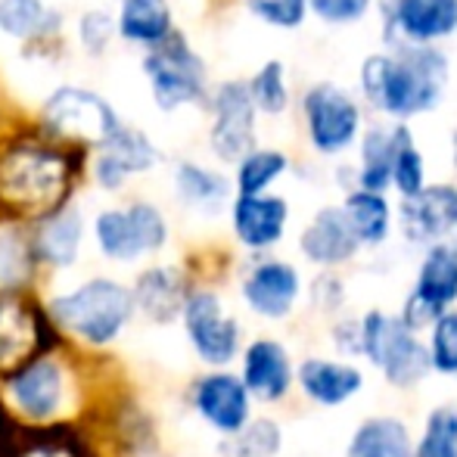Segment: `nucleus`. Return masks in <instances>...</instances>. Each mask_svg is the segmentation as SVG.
Wrapping results in <instances>:
<instances>
[{
  "mask_svg": "<svg viewBox=\"0 0 457 457\" xmlns=\"http://www.w3.org/2000/svg\"><path fill=\"white\" fill-rule=\"evenodd\" d=\"M305 125L308 137H312L314 150L333 156V153H343L352 140L358 137V128H361V112H358V103L352 100L343 87L337 85H314L305 94Z\"/></svg>",
  "mask_w": 457,
  "mask_h": 457,
  "instance_id": "6e6552de",
  "label": "nucleus"
},
{
  "mask_svg": "<svg viewBox=\"0 0 457 457\" xmlns=\"http://www.w3.org/2000/svg\"><path fill=\"white\" fill-rule=\"evenodd\" d=\"M44 121L60 137L94 146H103L121 128L112 103L87 87H56L44 103Z\"/></svg>",
  "mask_w": 457,
  "mask_h": 457,
  "instance_id": "0eeeda50",
  "label": "nucleus"
},
{
  "mask_svg": "<svg viewBox=\"0 0 457 457\" xmlns=\"http://www.w3.org/2000/svg\"><path fill=\"white\" fill-rule=\"evenodd\" d=\"M454 165H457V134H454Z\"/></svg>",
  "mask_w": 457,
  "mask_h": 457,
  "instance_id": "ea45409f",
  "label": "nucleus"
},
{
  "mask_svg": "<svg viewBox=\"0 0 457 457\" xmlns=\"http://www.w3.org/2000/svg\"><path fill=\"white\" fill-rule=\"evenodd\" d=\"M249 96H253L255 109L265 115H280L289 106V91H287V72H283V62H265L259 72L249 81Z\"/></svg>",
  "mask_w": 457,
  "mask_h": 457,
  "instance_id": "2f4dec72",
  "label": "nucleus"
},
{
  "mask_svg": "<svg viewBox=\"0 0 457 457\" xmlns=\"http://www.w3.org/2000/svg\"><path fill=\"white\" fill-rule=\"evenodd\" d=\"M144 75L153 103L162 112L190 106V103L203 100L205 94V62L193 54V47L178 31H171L165 41L146 47Z\"/></svg>",
  "mask_w": 457,
  "mask_h": 457,
  "instance_id": "20e7f679",
  "label": "nucleus"
},
{
  "mask_svg": "<svg viewBox=\"0 0 457 457\" xmlns=\"http://www.w3.org/2000/svg\"><path fill=\"white\" fill-rule=\"evenodd\" d=\"M445 85L448 60L429 44L367 56L361 66L364 96L395 119H411L436 109L445 94Z\"/></svg>",
  "mask_w": 457,
  "mask_h": 457,
  "instance_id": "f257e3e1",
  "label": "nucleus"
},
{
  "mask_svg": "<svg viewBox=\"0 0 457 457\" xmlns=\"http://www.w3.org/2000/svg\"><path fill=\"white\" fill-rule=\"evenodd\" d=\"M75 181L69 153L22 140L0 156V205L22 218H47L62 209Z\"/></svg>",
  "mask_w": 457,
  "mask_h": 457,
  "instance_id": "f03ea898",
  "label": "nucleus"
},
{
  "mask_svg": "<svg viewBox=\"0 0 457 457\" xmlns=\"http://www.w3.org/2000/svg\"><path fill=\"white\" fill-rule=\"evenodd\" d=\"M349 457H411L408 429L395 417L367 420L352 439Z\"/></svg>",
  "mask_w": 457,
  "mask_h": 457,
  "instance_id": "c756f323",
  "label": "nucleus"
},
{
  "mask_svg": "<svg viewBox=\"0 0 457 457\" xmlns=\"http://www.w3.org/2000/svg\"><path fill=\"white\" fill-rule=\"evenodd\" d=\"M289 209L280 196L268 193H240L234 203V230L243 246L268 249L283 237Z\"/></svg>",
  "mask_w": 457,
  "mask_h": 457,
  "instance_id": "dca6fc26",
  "label": "nucleus"
},
{
  "mask_svg": "<svg viewBox=\"0 0 457 457\" xmlns=\"http://www.w3.org/2000/svg\"><path fill=\"white\" fill-rule=\"evenodd\" d=\"M255 103L243 81L218 85L212 100V150L224 162H240L255 146Z\"/></svg>",
  "mask_w": 457,
  "mask_h": 457,
  "instance_id": "1a4fd4ad",
  "label": "nucleus"
},
{
  "mask_svg": "<svg viewBox=\"0 0 457 457\" xmlns=\"http://www.w3.org/2000/svg\"><path fill=\"white\" fill-rule=\"evenodd\" d=\"M345 218H349L352 230H355L358 243H367V246H377L389 237V203L383 199V193L377 190H364L358 187L355 193H349L343 205Z\"/></svg>",
  "mask_w": 457,
  "mask_h": 457,
  "instance_id": "a878e982",
  "label": "nucleus"
},
{
  "mask_svg": "<svg viewBox=\"0 0 457 457\" xmlns=\"http://www.w3.org/2000/svg\"><path fill=\"white\" fill-rule=\"evenodd\" d=\"M12 408L25 414L29 420H47L62 408L66 398V377L56 361H35L12 370L10 386H6Z\"/></svg>",
  "mask_w": 457,
  "mask_h": 457,
  "instance_id": "ddd939ff",
  "label": "nucleus"
},
{
  "mask_svg": "<svg viewBox=\"0 0 457 457\" xmlns=\"http://www.w3.org/2000/svg\"><path fill=\"white\" fill-rule=\"evenodd\" d=\"M402 224L411 243H436L457 230V187L423 184L414 196H404Z\"/></svg>",
  "mask_w": 457,
  "mask_h": 457,
  "instance_id": "4468645a",
  "label": "nucleus"
},
{
  "mask_svg": "<svg viewBox=\"0 0 457 457\" xmlns=\"http://www.w3.org/2000/svg\"><path fill=\"white\" fill-rule=\"evenodd\" d=\"M414 457H457V414L452 408L433 411Z\"/></svg>",
  "mask_w": 457,
  "mask_h": 457,
  "instance_id": "473e14b6",
  "label": "nucleus"
},
{
  "mask_svg": "<svg viewBox=\"0 0 457 457\" xmlns=\"http://www.w3.org/2000/svg\"><path fill=\"white\" fill-rule=\"evenodd\" d=\"M404 128L395 131H386V128H370L361 140V181L364 190H377L383 193L392 181V159H395L398 140H402Z\"/></svg>",
  "mask_w": 457,
  "mask_h": 457,
  "instance_id": "bb28decb",
  "label": "nucleus"
},
{
  "mask_svg": "<svg viewBox=\"0 0 457 457\" xmlns=\"http://www.w3.org/2000/svg\"><path fill=\"white\" fill-rule=\"evenodd\" d=\"M159 162V150L153 140L137 128L121 125L106 144L100 146L96 156V184L103 190H119L131 175H144Z\"/></svg>",
  "mask_w": 457,
  "mask_h": 457,
  "instance_id": "2eb2a0df",
  "label": "nucleus"
},
{
  "mask_svg": "<svg viewBox=\"0 0 457 457\" xmlns=\"http://www.w3.org/2000/svg\"><path fill=\"white\" fill-rule=\"evenodd\" d=\"M243 295L265 318H283V314H289L295 295H299V274L283 262H265L246 277Z\"/></svg>",
  "mask_w": 457,
  "mask_h": 457,
  "instance_id": "412c9836",
  "label": "nucleus"
},
{
  "mask_svg": "<svg viewBox=\"0 0 457 457\" xmlns=\"http://www.w3.org/2000/svg\"><path fill=\"white\" fill-rule=\"evenodd\" d=\"M60 16L44 0H0V31L16 41H35L56 31Z\"/></svg>",
  "mask_w": 457,
  "mask_h": 457,
  "instance_id": "c85d7f7f",
  "label": "nucleus"
},
{
  "mask_svg": "<svg viewBox=\"0 0 457 457\" xmlns=\"http://www.w3.org/2000/svg\"><path fill=\"white\" fill-rule=\"evenodd\" d=\"M131 312H134L131 289L109 280V277L87 280L79 289H72L66 295H56L50 302V314L66 330H72L75 337L87 339L94 345L112 343L125 330L128 320H131Z\"/></svg>",
  "mask_w": 457,
  "mask_h": 457,
  "instance_id": "7ed1b4c3",
  "label": "nucleus"
},
{
  "mask_svg": "<svg viewBox=\"0 0 457 457\" xmlns=\"http://www.w3.org/2000/svg\"><path fill=\"white\" fill-rule=\"evenodd\" d=\"M25 274H29V246L19 234H0V283L12 287L25 280Z\"/></svg>",
  "mask_w": 457,
  "mask_h": 457,
  "instance_id": "e433bc0d",
  "label": "nucleus"
},
{
  "mask_svg": "<svg viewBox=\"0 0 457 457\" xmlns=\"http://www.w3.org/2000/svg\"><path fill=\"white\" fill-rule=\"evenodd\" d=\"M47 343L50 333L37 308L16 295H0V370H19L47 349Z\"/></svg>",
  "mask_w": 457,
  "mask_h": 457,
  "instance_id": "f8f14e48",
  "label": "nucleus"
},
{
  "mask_svg": "<svg viewBox=\"0 0 457 457\" xmlns=\"http://www.w3.org/2000/svg\"><path fill=\"white\" fill-rule=\"evenodd\" d=\"M134 299H137V305L150 318L156 320L175 318L187 302L181 274L175 268H150V271L140 274L137 287H134Z\"/></svg>",
  "mask_w": 457,
  "mask_h": 457,
  "instance_id": "393cba45",
  "label": "nucleus"
},
{
  "mask_svg": "<svg viewBox=\"0 0 457 457\" xmlns=\"http://www.w3.org/2000/svg\"><path fill=\"white\" fill-rule=\"evenodd\" d=\"M361 352L370 358L386 379L395 386H414L429 373V349L414 337L402 318H386L370 312L361 324Z\"/></svg>",
  "mask_w": 457,
  "mask_h": 457,
  "instance_id": "39448f33",
  "label": "nucleus"
},
{
  "mask_svg": "<svg viewBox=\"0 0 457 457\" xmlns=\"http://www.w3.org/2000/svg\"><path fill=\"white\" fill-rule=\"evenodd\" d=\"M423 178H427V169H423V156L420 150L411 140L408 128L402 131V140H398L395 159H392V184L398 187L402 196H414L423 187Z\"/></svg>",
  "mask_w": 457,
  "mask_h": 457,
  "instance_id": "72a5a7b5",
  "label": "nucleus"
},
{
  "mask_svg": "<svg viewBox=\"0 0 457 457\" xmlns=\"http://www.w3.org/2000/svg\"><path fill=\"white\" fill-rule=\"evenodd\" d=\"M81 234H85V224H81V215L72 209H56L54 215L44 218L41 230L35 237V253L41 255L44 262L56 268H66L75 262L81 249Z\"/></svg>",
  "mask_w": 457,
  "mask_h": 457,
  "instance_id": "5701e85b",
  "label": "nucleus"
},
{
  "mask_svg": "<svg viewBox=\"0 0 457 457\" xmlns=\"http://www.w3.org/2000/svg\"><path fill=\"white\" fill-rule=\"evenodd\" d=\"M115 31L140 47H153V44L165 41L175 31L169 0H121Z\"/></svg>",
  "mask_w": 457,
  "mask_h": 457,
  "instance_id": "4be33fe9",
  "label": "nucleus"
},
{
  "mask_svg": "<svg viewBox=\"0 0 457 457\" xmlns=\"http://www.w3.org/2000/svg\"><path fill=\"white\" fill-rule=\"evenodd\" d=\"M96 246L106 259L134 262L146 253H156L165 246L169 224L162 212L150 203H131L125 209H106L94 221Z\"/></svg>",
  "mask_w": 457,
  "mask_h": 457,
  "instance_id": "423d86ee",
  "label": "nucleus"
},
{
  "mask_svg": "<svg viewBox=\"0 0 457 457\" xmlns=\"http://www.w3.org/2000/svg\"><path fill=\"white\" fill-rule=\"evenodd\" d=\"M115 35V19L106 10H91L79 19V41L87 54H100L109 47Z\"/></svg>",
  "mask_w": 457,
  "mask_h": 457,
  "instance_id": "4c0bfd02",
  "label": "nucleus"
},
{
  "mask_svg": "<svg viewBox=\"0 0 457 457\" xmlns=\"http://www.w3.org/2000/svg\"><path fill=\"white\" fill-rule=\"evenodd\" d=\"M196 411L221 433H240L249 420V389L230 373H212L196 386Z\"/></svg>",
  "mask_w": 457,
  "mask_h": 457,
  "instance_id": "f3484780",
  "label": "nucleus"
},
{
  "mask_svg": "<svg viewBox=\"0 0 457 457\" xmlns=\"http://www.w3.org/2000/svg\"><path fill=\"white\" fill-rule=\"evenodd\" d=\"M287 156L280 150H249L240 159V169H237V187L240 193H265L277 178L287 171Z\"/></svg>",
  "mask_w": 457,
  "mask_h": 457,
  "instance_id": "7c9ffc66",
  "label": "nucleus"
},
{
  "mask_svg": "<svg viewBox=\"0 0 457 457\" xmlns=\"http://www.w3.org/2000/svg\"><path fill=\"white\" fill-rule=\"evenodd\" d=\"M289 379H293V367L283 345L271 339H259L246 349V361H243V386L262 402H277L287 395Z\"/></svg>",
  "mask_w": 457,
  "mask_h": 457,
  "instance_id": "6ab92c4d",
  "label": "nucleus"
},
{
  "mask_svg": "<svg viewBox=\"0 0 457 457\" xmlns=\"http://www.w3.org/2000/svg\"><path fill=\"white\" fill-rule=\"evenodd\" d=\"M302 389L308 398L320 404H343L361 389V373L349 364H333V361H305L299 370Z\"/></svg>",
  "mask_w": 457,
  "mask_h": 457,
  "instance_id": "b1692460",
  "label": "nucleus"
},
{
  "mask_svg": "<svg viewBox=\"0 0 457 457\" xmlns=\"http://www.w3.org/2000/svg\"><path fill=\"white\" fill-rule=\"evenodd\" d=\"M308 10L330 25H349L370 10V0H308Z\"/></svg>",
  "mask_w": 457,
  "mask_h": 457,
  "instance_id": "58836bf2",
  "label": "nucleus"
},
{
  "mask_svg": "<svg viewBox=\"0 0 457 457\" xmlns=\"http://www.w3.org/2000/svg\"><path fill=\"white\" fill-rule=\"evenodd\" d=\"M457 299V249L454 246H433L427 253L417 274V287L404 305V327L420 330L433 324L442 312Z\"/></svg>",
  "mask_w": 457,
  "mask_h": 457,
  "instance_id": "9d476101",
  "label": "nucleus"
},
{
  "mask_svg": "<svg viewBox=\"0 0 457 457\" xmlns=\"http://www.w3.org/2000/svg\"><path fill=\"white\" fill-rule=\"evenodd\" d=\"M429 364L442 373H457V312H442L433 320Z\"/></svg>",
  "mask_w": 457,
  "mask_h": 457,
  "instance_id": "f704fd0d",
  "label": "nucleus"
},
{
  "mask_svg": "<svg viewBox=\"0 0 457 457\" xmlns=\"http://www.w3.org/2000/svg\"><path fill=\"white\" fill-rule=\"evenodd\" d=\"M184 324L193 339V349L209 364H228L237 355L240 327L221 312V302L212 293H193L184 302Z\"/></svg>",
  "mask_w": 457,
  "mask_h": 457,
  "instance_id": "9b49d317",
  "label": "nucleus"
},
{
  "mask_svg": "<svg viewBox=\"0 0 457 457\" xmlns=\"http://www.w3.org/2000/svg\"><path fill=\"white\" fill-rule=\"evenodd\" d=\"M392 12L411 44H433L457 31V0H395Z\"/></svg>",
  "mask_w": 457,
  "mask_h": 457,
  "instance_id": "aec40b11",
  "label": "nucleus"
},
{
  "mask_svg": "<svg viewBox=\"0 0 457 457\" xmlns=\"http://www.w3.org/2000/svg\"><path fill=\"white\" fill-rule=\"evenodd\" d=\"M175 190L187 205L199 212H218L228 203L230 187L218 171H209L196 162H181L175 169Z\"/></svg>",
  "mask_w": 457,
  "mask_h": 457,
  "instance_id": "cd10ccee",
  "label": "nucleus"
},
{
  "mask_svg": "<svg viewBox=\"0 0 457 457\" xmlns=\"http://www.w3.org/2000/svg\"><path fill=\"white\" fill-rule=\"evenodd\" d=\"M246 4L262 22L274 29H299L308 12V0H246Z\"/></svg>",
  "mask_w": 457,
  "mask_h": 457,
  "instance_id": "c9c22d12",
  "label": "nucleus"
},
{
  "mask_svg": "<svg viewBox=\"0 0 457 457\" xmlns=\"http://www.w3.org/2000/svg\"><path fill=\"white\" fill-rule=\"evenodd\" d=\"M361 246L352 230L349 218L343 209H320L314 221L302 234V253L314 262V265H339L355 255Z\"/></svg>",
  "mask_w": 457,
  "mask_h": 457,
  "instance_id": "a211bd4d",
  "label": "nucleus"
}]
</instances>
